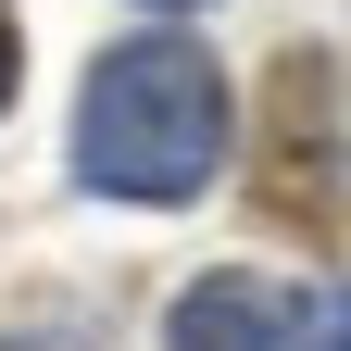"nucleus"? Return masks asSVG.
<instances>
[{
	"instance_id": "1",
	"label": "nucleus",
	"mask_w": 351,
	"mask_h": 351,
	"mask_svg": "<svg viewBox=\"0 0 351 351\" xmlns=\"http://www.w3.org/2000/svg\"><path fill=\"white\" fill-rule=\"evenodd\" d=\"M226 163V75L201 38H125L75 101V176L101 201H201Z\"/></svg>"
},
{
	"instance_id": "2",
	"label": "nucleus",
	"mask_w": 351,
	"mask_h": 351,
	"mask_svg": "<svg viewBox=\"0 0 351 351\" xmlns=\"http://www.w3.org/2000/svg\"><path fill=\"white\" fill-rule=\"evenodd\" d=\"M163 351H314V314L263 276H201L163 314Z\"/></svg>"
},
{
	"instance_id": "3",
	"label": "nucleus",
	"mask_w": 351,
	"mask_h": 351,
	"mask_svg": "<svg viewBox=\"0 0 351 351\" xmlns=\"http://www.w3.org/2000/svg\"><path fill=\"white\" fill-rule=\"evenodd\" d=\"M0 101H13V13H0Z\"/></svg>"
},
{
	"instance_id": "4",
	"label": "nucleus",
	"mask_w": 351,
	"mask_h": 351,
	"mask_svg": "<svg viewBox=\"0 0 351 351\" xmlns=\"http://www.w3.org/2000/svg\"><path fill=\"white\" fill-rule=\"evenodd\" d=\"M151 13H201V0H151Z\"/></svg>"
},
{
	"instance_id": "5",
	"label": "nucleus",
	"mask_w": 351,
	"mask_h": 351,
	"mask_svg": "<svg viewBox=\"0 0 351 351\" xmlns=\"http://www.w3.org/2000/svg\"><path fill=\"white\" fill-rule=\"evenodd\" d=\"M339 351H351V314H339Z\"/></svg>"
}]
</instances>
